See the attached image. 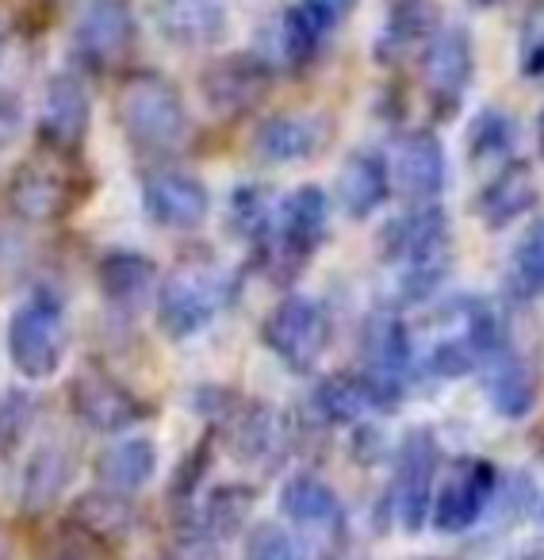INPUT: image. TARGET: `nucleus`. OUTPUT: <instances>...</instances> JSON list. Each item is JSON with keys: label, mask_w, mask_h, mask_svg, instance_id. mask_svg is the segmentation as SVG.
<instances>
[{"label": "nucleus", "mask_w": 544, "mask_h": 560, "mask_svg": "<svg viewBox=\"0 0 544 560\" xmlns=\"http://www.w3.org/2000/svg\"><path fill=\"white\" fill-rule=\"evenodd\" d=\"M380 261L399 272V304L418 307L441 292L452 272V219L441 200L406 203L376 234Z\"/></svg>", "instance_id": "nucleus-1"}, {"label": "nucleus", "mask_w": 544, "mask_h": 560, "mask_svg": "<svg viewBox=\"0 0 544 560\" xmlns=\"http://www.w3.org/2000/svg\"><path fill=\"white\" fill-rule=\"evenodd\" d=\"M330 238V196L319 185H299L276 203L272 226L257 246V261L276 284H292Z\"/></svg>", "instance_id": "nucleus-2"}, {"label": "nucleus", "mask_w": 544, "mask_h": 560, "mask_svg": "<svg viewBox=\"0 0 544 560\" xmlns=\"http://www.w3.org/2000/svg\"><path fill=\"white\" fill-rule=\"evenodd\" d=\"M116 116L127 142L139 147L142 154H173L188 139L185 96L165 73H131L116 96Z\"/></svg>", "instance_id": "nucleus-3"}, {"label": "nucleus", "mask_w": 544, "mask_h": 560, "mask_svg": "<svg viewBox=\"0 0 544 560\" xmlns=\"http://www.w3.org/2000/svg\"><path fill=\"white\" fill-rule=\"evenodd\" d=\"M234 280L211 261H180L157 284V327L173 342L196 338L230 304Z\"/></svg>", "instance_id": "nucleus-4"}, {"label": "nucleus", "mask_w": 544, "mask_h": 560, "mask_svg": "<svg viewBox=\"0 0 544 560\" xmlns=\"http://www.w3.org/2000/svg\"><path fill=\"white\" fill-rule=\"evenodd\" d=\"M9 358L20 376L47 381L66 361V307L50 289H39L12 312L9 319Z\"/></svg>", "instance_id": "nucleus-5"}, {"label": "nucleus", "mask_w": 544, "mask_h": 560, "mask_svg": "<svg viewBox=\"0 0 544 560\" xmlns=\"http://www.w3.org/2000/svg\"><path fill=\"white\" fill-rule=\"evenodd\" d=\"M334 338L330 312L311 296H284L261 323V342L272 350V358L284 361L292 373L307 376L322 361Z\"/></svg>", "instance_id": "nucleus-6"}, {"label": "nucleus", "mask_w": 544, "mask_h": 560, "mask_svg": "<svg viewBox=\"0 0 544 560\" xmlns=\"http://www.w3.org/2000/svg\"><path fill=\"white\" fill-rule=\"evenodd\" d=\"M437 483V434L429 427H414L403 434L395 453V472L388 483V514L403 534H422L429 522V499Z\"/></svg>", "instance_id": "nucleus-7"}, {"label": "nucleus", "mask_w": 544, "mask_h": 560, "mask_svg": "<svg viewBox=\"0 0 544 560\" xmlns=\"http://www.w3.org/2000/svg\"><path fill=\"white\" fill-rule=\"evenodd\" d=\"M422 62V89H426V101L434 108L437 119H449L460 112L464 93L472 89L475 78V43L472 32L460 24L437 27L426 39V47L418 50Z\"/></svg>", "instance_id": "nucleus-8"}, {"label": "nucleus", "mask_w": 544, "mask_h": 560, "mask_svg": "<svg viewBox=\"0 0 544 560\" xmlns=\"http://www.w3.org/2000/svg\"><path fill=\"white\" fill-rule=\"evenodd\" d=\"M495 491H498V468L487 457H457L449 465V472H445V480L434 488L426 526H434L445 537L468 534L487 514Z\"/></svg>", "instance_id": "nucleus-9"}, {"label": "nucleus", "mask_w": 544, "mask_h": 560, "mask_svg": "<svg viewBox=\"0 0 544 560\" xmlns=\"http://www.w3.org/2000/svg\"><path fill=\"white\" fill-rule=\"evenodd\" d=\"M342 24V16L334 12V4L327 0H296L292 9H284L272 20L264 43L269 47L257 50L272 70L299 73L319 58V50L327 47V39L334 35V27Z\"/></svg>", "instance_id": "nucleus-10"}, {"label": "nucleus", "mask_w": 544, "mask_h": 560, "mask_svg": "<svg viewBox=\"0 0 544 560\" xmlns=\"http://www.w3.org/2000/svg\"><path fill=\"white\" fill-rule=\"evenodd\" d=\"M406 399V388L388 381H376L365 369L357 373H330L311 388L315 419L330 427H357L368 415H391Z\"/></svg>", "instance_id": "nucleus-11"}, {"label": "nucleus", "mask_w": 544, "mask_h": 560, "mask_svg": "<svg viewBox=\"0 0 544 560\" xmlns=\"http://www.w3.org/2000/svg\"><path fill=\"white\" fill-rule=\"evenodd\" d=\"M272 89V66L257 50H234L203 66L200 96L215 116L234 119L253 112Z\"/></svg>", "instance_id": "nucleus-12"}, {"label": "nucleus", "mask_w": 544, "mask_h": 560, "mask_svg": "<svg viewBox=\"0 0 544 560\" xmlns=\"http://www.w3.org/2000/svg\"><path fill=\"white\" fill-rule=\"evenodd\" d=\"M134 39H139V24H134V9L127 0H88L85 12L73 24V58L85 70H111L131 55Z\"/></svg>", "instance_id": "nucleus-13"}, {"label": "nucleus", "mask_w": 544, "mask_h": 560, "mask_svg": "<svg viewBox=\"0 0 544 560\" xmlns=\"http://www.w3.org/2000/svg\"><path fill=\"white\" fill-rule=\"evenodd\" d=\"M215 407L218 411L211 415H215L234 460H241V465H272L284 453L288 430H284L281 415L272 411V407L249 404V399L234 396V392H223V399Z\"/></svg>", "instance_id": "nucleus-14"}, {"label": "nucleus", "mask_w": 544, "mask_h": 560, "mask_svg": "<svg viewBox=\"0 0 544 560\" xmlns=\"http://www.w3.org/2000/svg\"><path fill=\"white\" fill-rule=\"evenodd\" d=\"M66 396H70V411L78 415V422L93 434H123L150 415V407L131 388L111 381L108 373H96V369H81Z\"/></svg>", "instance_id": "nucleus-15"}, {"label": "nucleus", "mask_w": 544, "mask_h": 560, "mask_svg": "<svg viewBox=\"0 0 544 560\" xmlns=\"http://www.w3.org/2000/svg\"><path fill=\"white\" fill-rule=\"evenodd\" d=\"M88 124H93V101L88 89L78 73H55L43 89V108H39V142L50 154H78L88 139Z\"/></svg>", "instance_id": "nucleus-16"}, {"label": "nucleus", "mask_w": 544, "mask_h": 560, "mask_svg": "<svg viewBox=\"0 0 544 560\" xmlns=\"http://www.w3.org/2000/svg\"><path fill=\"white\" fill-rule=\"evenodd\" d=\"M73 200H78L73 177L66 173V165L50 158H32L16 165L9 180V208L24 223H58L73 211Z\"/></svg>", "instance_id": "nucleus-17"}, {"label": "nucleus", "mask_w": 544, "mask_h": 560, "mask_svg": "<svg viewBox=\"0 0 544 560\" xmlns=\"http://www.w3.org/2000/svg\"><path fill=\"white\" fill-rule=\"evenodd\" d=\"M334 139V119L322 112H281L261 119L253 131V158L264 165H296L311 162Z\"/></svg>", "instance_id": "nucleus-18"}, {"label": "nucleus", "mask_w": 544, "mask_h": 560, "mask_svg": "<svg viewBox=\"0 0 544 560\" xmlns=\"http://www.w3.org/2000/svg\"><path fill=\"white\" fill-rule=\"evenodd\" d=\"M391 165V188L406 196L411 203L437 200L449 185V158H445V142L429 127H414L403 131L395 142V154L388 158Z\"/></svg>", "instance_id": "nucleus-19"}, {"label": "nucleus", "mask_w": 544, "mask_h": 560, "mask_svg": "<svg viewBox=\"0 0 544 560\" xmlns=\"http://www.w3.org/2000/svg\"><path fill=\"white\" fill-rule=\"evenodd\" d=\"M142 208L165 231H192L211 215V192L196 173L157 170L142 180Z\"/></svg>", "instance_id": "nucleus-20"}, {"label": "nucleus", "mask_w": 544, "mask_h": 560, "mask_svg": "<svg viewBox=\"0 0 544 560\" xmlns=\"http://www.w3.org/2000/svg\"><path fill=\"white\" fill-rule=\"evenodd\" d=\"M360 369L376 381L406 388L414 376V342L411 327L395 307H376L360 323Z\"/></svg>", "instance_id": "nucleus-21"}, {"label": "nucleus", "mask_w": 544, "mask_h": 560, "mask_svg": "<svg viewBox=\"0 0 544 560\" xmlns=\"http://www.w3.org/2000/svg\"><path fill=\"white\" fill-rule=\"evenodd\" d=\"M154 24L169 47L211 50L230 32L226 0H154Z\"/></svg>", "instance_id": "nucleus-22"}, {"label": "nucleus", "mask_w": 544, "mask_h": 560, "mask_svg": "<svg viewBox=\"0 0 544 560\" xmlns=\"http://www.w3.org/2000/svg\"><path fill=\"white\" fill-rule=\"evenodd\" d=\"M536 200H541V188H536L533 165L510 158V162L495 165L487 185L475 192L472 211L487 231H506V226L521 223L536 208Z\"/></svg>", "instance_id": "nucleus-23"}, {"label": "nucleus", "mask_w": 544, "mask_h": 560, "mask_svg": "<svg viewBox=\"0 0 544 560\" xmlns=\"http://www.w3.org/2000/svg\"><path fill=\"white\" fill-rule=\"evenodd\" d=\"M483 396L495 407V415L510 422H521L536 411V399H541V373L525 353L502 346L495 358L483 361Z\"/></svg>", "instance_id": "nucleus-24"}, {"label": "nucleus", "mask_w": 544, "mask_h": 560, "mask_svg": "<svg viewBox=\"0 0 544 560\" xmlns=\"http://www.w3.org/2000/svg\"><path fill=\"white\" fill-rule=\"evenodd\" d=\"M391 196V165L388 154L376 147H357L345 158L342 173H338V203L350 219L365 223L388 203Z\"/></svg>", "instance_id": "nucleus-25"}, {"label": "nucleus", "mask_w": 544, "mask_h": 560, "mask_svg": "<svg viewBox=\"0 0 544 560\" xmlns=\"http://www.w3.org/2000/svg\"><path fill=\"white\" fill-rule=\"evenodd\" d=\"M441 24V12H437L434 0H391L388 20H383L380 35L372 43V58L380 66H395L406 55L426 47V39Z\"/></svg>", "instance_id": "nucleus-26"}, {"label": "nucleus", "mask_w": 544, "mask_h": 560, "mask_svg": "<svg viewBox=\"0 0 544 560\" xmlns=\"http://www.w3.org/2000/svg\"><path fill=\"white\" fill-rule=\"evenodd\" d=\"M281 514L304 529H342L345 503L319 472H296L281 488Z\"/></svg>", "instance_id": "nucleus-27"}, {"label": "nucleus", "mask_w": 544, "mask_h": 560, "mask_svg": "<svg viewBox=\"0 0 544 560\" xmlns=\"http://www.w3.org/2000/svg\"><path fill=\"white\" fill-rule=\"evenodd\" d=\"M73 476H78V453L62 442H47L32 453L24 468V483H20V499H24L27 514H43L70 491Z\"/></svg>", "instance_id": "nucleus-28"}, {"label": "nucleus", "mask_w": 544, "mask_h": 560, "mask_svg": "<svg viewBox=\"0 0 544 560\" xmlns=\"http://www.w3.org/2000/svg\"><path fill=\"white\" fill-rule=\"evenodd\" d=\"M96 480L108 491H119V495H134L142 491L157 472V445L150 438L134 434V438H119V442H108L93 460Z\"/></svg>", "instance_id": "nucleus-29"}, {"label": "nucleus", "mask_w": 544, "mask_h": 560, "mask_svg": "<svg viewBox=\"0 0 544 560\" xmlns=\"http://www.w3.org/2000/svg\"><path fill=\"white\" fill-rule=\"evenodd\" d=\"M96 284L116 307H139L157 289V265L139 249H108L96 261Z\"/></svg>", "instance_id": "nucleus-30"}, {"label": "nucleus", "mask_w": 544, "mask_h": 560, "mask_svg": "<svg viewBox=\"0 0 544 560\" xmlns=\"http://www.w3.org/2000/svg\"><path fill=\"white\" fill-rule=\"evenodd\" d=\"M518 147V124L506 108H480L468 119V135H464V154L472 165H502L513 158Z\"/></svg>", "instance_id": "nucleus-31"}, {"label": "nucleus", "mask_w": 544, "mask_h": 560, "mask_svg": "<svg viewBox=\"0 0 544 560\" xmlns=\"http://www.w3.org/2000/svg\"><path fill=\"white\" fill-rule=\"evenodd\" d=\"M70 522L78 529H85L88 537L111 545L116 537H127L134 526V503L131 495H119V491H88L73 503Z\"/></svg>", "instance_id": "nucleus-32"}, {"label": "nucleus", "mask_w": 544, "mask_h": 560, "mask_svg": "<svg viewBox=\"0 0 544 560\" xmlns=\"http://www.w3.org/2000/svg\"><path fill=\"white\" fill-rule=\"evenodd\" d=\"M506 292L518 304L544 300V215L521 231L510 249V269H506Z\"/></svg>", "instance_id": "nucleus-33"}, {"label": "nucleus", "mask_w": 544, "mask_h": 560, "mask_svg": "<svg viewBox=\"0 0 544 560\" xmlns=\"http://www.w3.org/2000/svg\"><path fill=\"white\" fill-rule=\"evenodd\" d=\"M253 503H257V491L249 488V483H223V488H215L200 514L203 534H208L211 541H226V537L246 534Z\"/></svg>", "instance_id": "nucleus-34"}, {"label": "nucleus", "mask_w": 544, "mask_h": 560, "mask_svg": "<svg viewBox=\"0 0 544 560\" xmlns=\"http://www.w3.org/2000/svg\"><path fill=\"white\" fill-rule=\"evenodd\" d=\"M272 211H276V203H272L269 188L253 185V180L234 185L230 200H226L230 231L238 234L241 242H249V246H261L264 242V234H269V226H272Z\"/></svg>", "instance_id": "nucleus-35"}, {"label": "nucleus", "mask_w": 544, "mask_h": 560, "mask_svg": "<svg viewBox=\"0 0 544 560\" xmlns=\"http://www.w3.org/2000/svg\"><path fill=\"white\" fill-rule=\"evenodd\" d=\"M241 560H311L296 534L281 522H257L246 526L241 541Z\"/></svg>", "instance_id": "nucleus-36"}, {"label": "nucleus", "mask_w": 544, "mask_h": 560, "mask_svg": "<svg viewBox=\"0 0 544 560\" xmlns=\"http://www.w3.org/2000/svg\"><path fill=\"white\" fill-rule=\"evenodd\" d=\"M35 422V396L27 388H0V450H12L24 442Z\"/></svg>", "instance_id": "nucleus-37"}, {"label": "nucleus", "mask_w": 544, "mask_h": 560, "mask_svg": "<svg viewBox=\"0 0 544 560\" xmlns=\"http://www.w3.org/2000/svg\"><path fill=\"white\" fill-rule=\"evenodd\" d=\"M211 457H215V434H203L200 442H196V450L180 460L177 476H173V483H169L173 503H192L196 488H200V480L208 476V468H211Z\"/></svg>", "instance_id": "nucleus-38"}, {"label": "nucleus", "mask_w": 544, "mask_h": 560, "mask_svg": "<svg viewBox=\"0 0 544 560\" xmlns=\"http://www.w3.org/2000/svg\"><path fill=\"white\" fill-rule=\"evenodd\" d=\"M521 78H544V20L525 24L521 35Z\"/></svg>", "instance_id": "nucleus-39"}, {"label": "nucleus", "mask_w": 544, "mask_h": 560, "mask_svg": "<svg viewBox=\"0 0 544 560\" xmlns=\"http://www.w3.org/2000/svg\"><path fill=\"white\" fill-rule=\"evenodd\" d=\"M24 127V104L16 93H0V147H9Z\"/></svg>", "instance_id": "nucleus-40"}, {"label": "nucleus", "mask_w": 544, "mask_h": 560, "mask_svg": "<svg viewBox=\"0 0 544 560\" xmlns=\"http://www.w3.org/2000/svg\"><path fill=\"white\" fill-rule=\"evenodd\" d=\"M536 150H541V158H544V112L536 116Z\"/></svg>", "instance_id": "nucleus-41"}, {"label": "nucleus", "mask_w": 544, "mask_h": 560, "mask_svg": "<svg viewBox=\"0 0 544 560\" xmlns=\"http://www.w3.org/2000/svg\"><path fill=\"white\" fill-rule=\"evenodd\" d=\"M525 560H544V549H529Z\"/></svg>", "instance_id": "nucleus-42"}, {"label": "nucleus", "mask_w": 544, "mask_h": 560, "mask_svg": "<svg viewBox=\"0 0 544 560\" xmlns=\"http://www.w3.org/2000/svg\"><path fill=\"white\" fill-rule=\"evenodd\" d=\"M0 55H4V39H0Z\"/></svg>", "instance_id": "nucleus-43"}, {"label": "nucleus", "mask_w": 544, "mask_h": 560, "mask_svg": "<svg viewBox=\"0 0 544 560\" xmlns=\"http://www.w3.org/2000/svg\"><path fill=\"white\" fill-rule=\"evenodd\" d=\"M541 511H544V503H541Z\"/></svg>", "instance_id": "nucleus-44"}]
</instances>
